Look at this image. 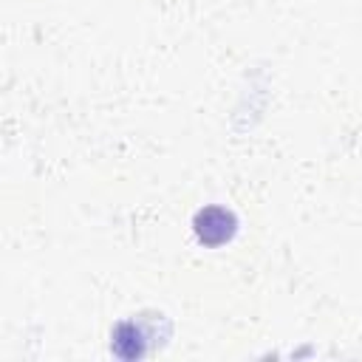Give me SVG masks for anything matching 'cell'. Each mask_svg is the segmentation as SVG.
I'll list each match as a JSON object with an SVG mask.
<instances>
[{"mask_svg":"<svg viewBox=\"0 0 362 362\" xmlns=\"http://www.w3.org/2000/svg\"><path fill=\"white\" fill-rule=\"evenodd\" d=\"M192 232L204 246H223L235 238L238 218L223 206H204L192 218Z\"/></svg>","mask_w":362,"mask_h":362,"instance_id":"1","label":"cell"},{"mask_svg":"<svg viewBox=\"0 0 362 362\" xmlns=\"http://www.w3.org/2000/svg\"><path fill=\"white\" fill-rule=\"evenodd\" d=\"M110 351L119 359H141L147 351V334L136 322H119L110 334Z\"/></svg>","mask_w":362,"mask_h":362,"instance_id":"2","label":"cell"}]
</instances>
